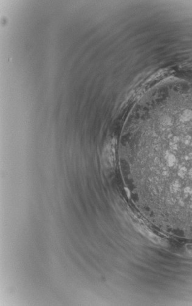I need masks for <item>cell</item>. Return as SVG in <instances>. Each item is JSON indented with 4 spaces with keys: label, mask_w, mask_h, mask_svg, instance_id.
<instances>
[{
    "label": "cell",
    "mask_w": 192,
    "mask_h": 306,
    "mask_svg": "<svg viewBox=\"0 0 192 306\" xmlns=\"http://www.w3.org/2000/svg\"><path fill=\"white\" fill-rule=\"evenodd\" d=\"M188 250L189 251V252H190V253H191V254H192V246H190L188 248Z\"/></svg>",
    "instance_id": "cell-1"
}]
</instances>
